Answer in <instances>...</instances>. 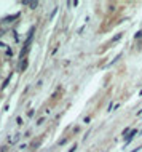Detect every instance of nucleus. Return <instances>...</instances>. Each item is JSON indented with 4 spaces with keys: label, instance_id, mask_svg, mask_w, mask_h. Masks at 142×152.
<instances>
[{
    "label": "nucleus",
    "instance_id": "f257e3e1",
    "mask_svg": "<svg viewBox=\"0 0 142 152\" xmlns=\"http://www.w3.org/2000/svg\"><path fill=\"white\" fill-rule=\"evenodd\" d=\"M34 32H35V27L32 26L29 29V32H27V38H26V42H24V48L21 50V59H22V56L29 51V46H30V43H32V38H34Z\"/></svg>",
    "mask_w": 142,
    "mask_h": 152
},
{
    "label": "nucleus",
    "instance_id": "f03ea898",
    "mask_svg": "<svg viewBox=\"0 0 142 152\" xmlns=\"http://www.w3.org/2000/svg\"><path fill=\"white\" fill-rule=\"evenodd\" d=\"M136 135H137V130H131V133H129V136H126V138H125V147H126L129 143L133 141V139H134V136H136Z\"/></svg>",
    "mask_w": 142,
    "mask_h": 152
},
{
    "label": "nucleus",
    "instance_id": "7ed1b4c3",
    "mask_svg": "<svg viewBox=\"0 0 142 152\" xmlns=\"http://www.w3.org/2000/svg\"><path fill=\"white\" fill-rule=\"evenodd\" d=\"M22 5H24V7H30V10H35L38 7V2H27V0H24Z\"/></svg>",
    "mask_w": 142,
    "mask_h": 152
},
{
    "label": "nucleus",
    "instance_id": "20e7f679",
    "mask_svg": "<svg viewBox=\"0 0 142 152\" xmlns=\"http://www.w3.org/2000/svg\"><path fill=\"white\" fill-rule=\"evenodd\" d=\"M19 69H21V72L26 71V69H27V59H22V63H21V66H19Z\"/></svg>",
    "mask_w": 142,
    "mask_h": 152
},
{
    "label": "nucleus",
    "instance_id": "39448f33",
    "mask_svg": "<svg viewBox=\"0 0 142 152\" xmlns=\"http://www.w3.org/2000/svg\"><path fill=\"white\" fill-rule=\"evenodd\" d=\"M16 18H19V13H16V14H14V16L5 18V19H3V21H5V22H11V19H16Z\"/></svg>",
    "mask_w": 142,
    "mask_h": 152
},
{
    "label": "nucleus",
    "instance_id": "423d86ee",
    "mask_svg": "<svg viewBox=\"0 0 142 152\" xmlns=\"http://www.w3.org/2000/svg\"><path fill=\"white\" fill-rule=\"evenodd\" d=\"M121 37H123V34H117V35L112 38V43H115V42H118V40H120Z\"/></svg>",
    "mask_w": 142,
    "mask_h": 152
},
{
    "label": "nucleus",
    "instance_id": "0eeeda50",
    "mask_svg": "<svg viewBox=\"0 0 142 152\" xmlns=\"http://www.w3.org/2000/svg\"><path fill=\"white\" fill-rule=\"evenodd\" d=\"M10 79H11V75H10V77H6V79H5V82H3V85H2V88H5L6 85L10 83Z\"/></svg>",
    "mask_w": 142,
    "mask_h": 152
},
{
    "label": "nucleus",
    "instance_id": "6e6552de",
    "mask_svg": "<svg viewBox=\"0 0 142 152\" xmlns=\"http://www.w3.org/2000/svg\"><path fill=\"white\" fill-rule=\"evenodd\" d=\"M139 37H142V30H139V32H136V35H134V38H136V40H137Z\"/></svg>",
    "mask_w": 142,
    "mask_h": 152
},
{
    "label": "nucleus",
    "instance_id": "1a4fd4ad",
    "mask_svg": "<svg viewBox=\"0 0 142 152\" xmlns=\"http://www.w3.org/2000/svg\"><path fill=\"white\" fill-rule=\"evenodd\" d=\"M18 139H19V135H16V136H14V138H13V139H11V141H10V143H16V141H18Z\"/></svg>",
    "mask_w": 142,
    "mask_h": 152
},
{
    "label": "nucleus",
    "instance_id": "9d476101",
    "mask_svg": "<svg viewBox=\"0 0 142 152\" xmlns=\"http://www.w3.org/2000/svg\"><path fill=\"white\" fill-rule=\"evenodd\" d=\"M67 143V138H64V139H61V141H59V146H62V144H66Z\"/></svg>",
    "mask_w": 142,
    "mask_h": 152
},
{
    "label": "nucleus",
    "instance_id": "9b49d317",
    "mask_svg": "<svg viewBox=\"0 0 142 152\" xmlns=\"http://www.w3.org/2000/svg\"><path fill=\"white\" fill-rule=\"evenodd\" d=\"M75 151H77V144H74L72 149H69V152H75Z\"/></svg>",
    "mask_w": 142,
    "mask_h": 152
},
{
    "label": "nucleus",
    "instance_id": "f8f14e48",
    "mask_svg": "<svg viewBox=\"0 0 142 152\" xmlns=\"http://www.w3.org/2000/svg\"><path fill=\"white\" fill-rule=\"evenodd\" d=\"M141 149H142V146H137V147H136V149H133L131 152H139Z\"/></svg>",
    "mask_w": 142,
    "mask_h": 152
},
{
    "label": "nucleus",
    "instance_id": "ddd939ff",
    "mask_svg": "<svg viewBox=\"0 0 142 152\" xmlns=\"http://www.w3.org/2000/svg\"><path fill=\"white\" fill-rule=\"evenodd\" d=\"M43 120H45L43 117H42V119H38V120H37V125H42V123H43Z\"/></svg>",
    "mask_w": 142,
    "mask_h": 152
},
{
    "label": "nucleus",
    "instance_id": "4468645a",
    "mask_svg": "<svg viewBox=\"0 0 142 152\" xmlns=\"http://www.w3.org/2000/svg\"><path fill=\"white\" fill-rule=\"evenodd\" d=\"M11 54H13V51H11V48H8L6 50V56H11Z\"/></svg>",
    "mask_w": 142,
    "mask_h": 152
},
{
    "label": "nucleus",
    "instance_id": "2eb2a0df",
    "mask_svg": "<svg viewBox=\"0 0 142 152\" xmlns=\"http://www.w3.org/2000/svg\"><path fill=\"white\" fill-rule=\"evenodd\" d=\"M16 122H18V125H22V120H21V117H18V119H16Z\"/></svg>",
    "mask_w": 142,
    "mask_h": 152
},
{
    "label": "nucleus",
    "instance_id": "dca6fc26",
    "mask_svg": "<svg viewBox=\"0 0 142 152\" xmlns=\"http://www.w3.org/2000/svg\"><path fill=\"white\" fill-rule=\"evenodd\" d=\"M0 46H5V45H3V43H2V42H0Z\"/></svg>",
    "mask_w": 142,
    "mask_h": 152
}]
</instances>
